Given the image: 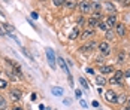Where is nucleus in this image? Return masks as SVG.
Segmentation results:
<instances>
[{"mask_svg": "<svg viewBox=\"0 0 130 110\" xmlns=\"http://www.w3.org/2000/svg\"><path fill=\"white\" fill-rule=\"evenodd\" d=\"M117 2H121V0H117Z\"/></svg>", "mask_w": 130, "mask_h": 110, "instance_id": "obj_40", "label": "nucleus"}, {"mask_svg": "<svg viewBox=\"0 0 130 110\" xmlns=\"http://www.w3.org/2000/svg\"><path fill=\"white\" fill-rule=\"evenodd\" d=\"M64 5H66V8H67V9H73V8H76V6H78V3H75L73 0H67V2H64Z\"/></svg>", "mask_w": 130, "mask_h": 110, "instance_id": "obj_18", "label": "nucleus"}, {"mask_svg": "<svg viewBox=\"0 0 130 110\" xmlns=\"http://www.w3.org/2000/svg\"><path fill=\"white\" fill-rule=\"evenodd\" d=\"M6 86H8V82L3 80V79H0V89H5Z\"/></svg>", "mask_w": 130, "mask_h": 110, "instance_id": "obj_26", "label": "nucleus"}, {"mask_svg": "<svg viewBox=\"0 0 130 110\" xmlns=\"http://www.w3.org/2000/svg\"><path fill=\"white\" fill-rule=\"evenodd\" d=\"M12 110H23V109H21V107H13Z\"/></svg>", "mask_w": 130, "mask_h": 110, "instance_id": "obj_38", "label": "nucleus"}, {"mask_svg": "<svg viewBox=\"0 0 130 110\" xmlns=\"http://www.w3.org/2000/svg\"><path fill=\"white\" fill-rule=\"evenodd\" d=\"M121 5H123V6H129L130 0H121Z\"/></svg>", "mask_w": 130, "mask_h": 110, "instance_id": "obj_31", "label": "nucleus"}, {"mask_svg": "<svg viewBox=\"0 0 130 110\" xmlns=\"http://www.w3.org/2000/svg\"><path fill=\"white\" fill-rule=\"evenodd\" d=\"M31 18H35V19H36V18H38V13H36V12H31Z\"/></svg>", "mask_w": 130, "mask_h": 110, "instance_id": "obj_36", "label": "nucleus"}, {"mask_svg": "<svg viewBox=\"0 0 130 110\" xmlns=\"http://www.w3.org/2000/svg\"><path fill=\"white\" fill-rule=\"evenodd\" d=\"M84 23H85L84 16H79V18H78V27H81V25H84Z\"/></svg>", "mask_w": 130, "mask_h": 110, "instance_id": "obj_29", "label": "nucleus"}, {"mask_svg": "<svg viewBox=\"0 0 130 110\" xmlns=\"http://www.w3.org/2000/svg\"><path fill=\"white\" fill-rule=\"evenodd\" d=\"M79 83H81V86H82L85 91H88V89H90V86H88V82H87L84 77H79Z\"/></svg>", "mask_w": 130, "mask_h": 110, "instance_id": "obj_19", "label": "nucleus"}, {"mask_svg": "<svg viewBox=\"0 0 130 110\" xmlns=\"http://www.w3.org/2000/svg\"><path fill=\"white\" fill-rule=\"evenodd\" d=\"M100 73L102 74L114 73V67H112V65H102V67H100Z\"/></svg>", "mask_w": 130, "mask_h": 110, "instance_id": "obj_12", "label": "nucleus"}, {"mask_svg": "<svg viewBox=\"0 0 130 110\" xmlns=\"http://www.w3.org/2000/svg\"><path fill=\"white\" fill-rule=\"evenodd\" d=\"M96 46H97V43H96L94 40H91V42H88V43L82 45V46L79 48V51H81V52H91V51L96 49Z\"/></svg>", "mask_w": 130, "mask_h": 110, "instance_id": "obj_3", "label": "nucleus"}, {"mask_svg": "<svg viewBox=\"0 0 130 110\" xmlns=\"http://www.w3.org/2000/svg\"><path fill=\"white\" fill-rule=\"evenodd\" d=\"M23 52H24V55H26L27 58H30V60H33V57H31V55L28 54V51H27V49H24V48H23Z\"/></svg>", "mask_w": 130, "mask_h": 110, "instance_id": "obj_30", "label": "nucleus"}, {"mask_svg": "<svg viewBox=\"0 0 130 110\" xmlns=\"http://www.w3.org/2000/svg\"><path fill=\"white\" fill-rule=\"evenodd\" d=\"M46 58H48V64L51 69H55V55H54V51L51 48H46Z\"/></svg>", "mask_w": 130, "mask_h": 110, "instance_id": "obj_2", "label": "nucleus"}, {"mask_svg": "<svg viewBox=\"0 0 130 110\" xmlns=\"http://www.w3.org/2000/svg\"><path fill=\"white\" fill-rule=\"evenodd\" d=\"M3 27H5V28H6V30L9 31V33H12V31H13V27H12V25H11V24H5V25H3Z\"/></svg>", "mask_w": 130, "mask_h": 110, "instance_id": "obj_28", "label": "nucleus"}, {"mask_svg": "<svg viewBox=\"0 0 130 110\" xmlns=\"http://www.w3.org/2000/svg\"><path fill=\"white\" fill-rule=\"evenodd\" d=\"M96 82H97V85L103 86V85H106V77H103L102 74H97L96 76Z\"/></svg>", "mask_w": 130, "mask_h": 110, "instance_id": "obj_16", "label": "nucleus"}, {"mask_svg": "<svg viewBox=\"0 0 130 110\" xmlns=\"http://www.w3.org/2000/svg\"><path fill=\"white\" fill-rule=\"evenodd\" d=\"M99 28H100V30H103V31H108V30H111V28H109V25L106 24V21L100 23V24H99Z\"/></svg>", "mask_w": 130, "mask_h": 110, "instance_id": "obj_23", "label": "nucleus"}, {"mask_svg": "<svg viewBox=\"0 0 130 110\" xmlns=\"http://www.w3.org/2000/svg\"><path fill=\"white\" fill-rule=\"evenodd\" d=\"M0 34H2V36H5V34H6V31H5V28H3L2 25H0Z\"/></svg>", "mask_w": 130, "mask_h": 110, "instance_id": "obj_34", "label": "nucleus"}, {"mask_svg": "<svg viewBox=\"0 0 130 110\" xmlns=\"http://www.w3.org/2000/svg\"><path fill=\"white\" fill-rule=\"evenodd\" d=\"M78 9L81 13H88L91 12V3L88 0H82V2H79L78 3Z\"/></svg>", "mask_w": 130, "mask_h": 110, "instance_id": "obj_1", "label": "nucleus"}, {"mask_svg": "<svg viewBox=\"0 0 130 110\" xmlns=\"http://www.w3.org/2000/svg\"><path fill=\"white\" fill-rule=\"evenodd\" d=\"M66 64H67V62H66L64 60L61 58V57H58V65H60V67H61V69L64 70V73L69 74V70H67V65H66ZM69 76H70V74H69Z\"/></svg>", "mask_w": 130, "mask_h": 110, "instance_id": "obj_15", "label": "nucleus"}, {"mask_svg": "<svg viewBox=\"0 0 130 110\" xmlns=\"http://www.w3.org/2000/svg\"><path fill=\"white\" fill-rule=\"evenodd\" d=\"M87 73H90V74H94V70H93V69H87Z\"/></svg>", "mask_w": 130, "mask_h": 110, "instance_id": "obj_35", "label": "nucleus"}, {"mask_svg": "<svg viewBox=\"0 0 130 110\" xmlns=\"http://www.w3.org/2000/svg\"><path fill=\"white\" fill-rule=\"evenodd\" d=\"M115 33H117L120 37L126 36V25L124 24H117L115 25Z\"/></svg>", "mask_w": 130, "mask_h": 110, "instance_id": "obj_8", "label": "nucleus"}, {"mask_svg": "<svg viewBox=\"0 0 130 110\" xmlns=\"http://www.w3.org/2000/svg\"><path fill=\"white\" fill-rule=\"evenodd\" d=\"M0 110H3V109H0Z\"/></svg>", "mask_w": 130, "mask_h": 110, "instance_id": "obj_43", "label": "nucleus"}, {"mask_svg": "<svg viewBox=\"0 0 130 110\" xmlns=\"http://www.w3.org/2000/svg\"><path fill=\"white\" fill-rule=\"evenodd\" d=\"M94 36V30H91V28H87L85 31H82L81 34H79V37L81 39H88V37Z\"/></svg>", "mask_w": 130, "mask_h": 110, "instance_id": "obj_11", "label": "nucleus"}, {"mask_svg": "<svg viewBox=\"0 0 130 110\" xmlns=\"http://www.w3.org/2000/svg\"><path fill=\"white\" fill-rule=\"evenodd\" d=\"M106 24L109 25V28L115 27V25H117V16H115V15H109V16L106 18Z\"/></svg>", "mask_w": 130, "mask_h": 110, "instance_id": "obj_9", "label": "nucleus"}, {"mask_svg": "<svg viewBox=\"0 0 130 110\" xmlns=\"http://www.w3.org/2000/svg\"><path fill=\"white\" fill-rule=\"evenodd\" d=\"M117 61L120 64H123V62L126 61V52L124 51H120V54H118V57H117Z\"/></svg>", "mask_w": 130, "mask_h": 110, "instance_id": "obj_17", "label": "nucleus"}, {"mask_svg": "<svg viewBox=\"0 0 130 110\" xmlns=\"http://www.w3.org/2000/svg\"><path fill=\"white\" fill-rule=\"evenodd\" d=\"M123 79H124V73H123V72H120V70H118V72H114V80H115L117 83L121 85V83H123Z\"/></svg>", "mask_w": 130, "mask_h": 110, "instance_id": "obj_10", "label": "nucleus"}, {"mask_svg": "<svg viewBox=\"0 0 130 110\" xmlns=\"http://www.w3.org/2000/svg\"><path fill=\"white\" fill-rule=\"evenodd\" d=\"M91 11H96V12H100V5H99L97 2H94V3H91Z\"/></svg>", "mask_w": 130, "mask_h": 110, "instance_id": "obj_21", "label": "nucleus"}, {"mask_svg": "<svg viewBox=\"0 0 130 110\" xmlns=\"http://www.w3.org/2000/svg\"><path fill=\"white\" fill-rule=\"evenodd\" d=\"M105 6H106V9H108V11H111V12H115V11H117V9H115V6H114L112 3H109V2H106V3H105Z\"/></svg>", "mask_w": 130, "mask_h": 110, "instance_id": "obj_22", "label": "nucleus"}, {"mask_svg": "<svg viewBox=\"0 0 130 110\" xmlns=\"http://www.w3.org/2000/svg\"><path fill=\"white\" fill-rule=\"evenodd\" d=\"M96 25H99V19H97V18H94V16H91L90 19H88V28L94 30V27H96Z\"/></svg>", "mask_w": 130, "mask_h": 110, "instance_id": "obj_14", "label": "nucleus"}, {"mask_svg": "<svg viewBox=\"0 0 130 110\" xmlns=\"http://www.w3.org/2000/svg\"><path fill=\"white\" fill-rule=\"evenodd\" d=\"M124 101H126V97L124 95H121V97L118 98V103H124Z\"/></svg>", "mask_w": 130, "mask_h": 110, "instance_id": "obj_33", "label": "nucleus"}, {"mask_svg": "<svg viewBox=\"0 0 130 110\" xmlns=\"http://www.w3.org/2000/svg\"><path fill=\"white\" fill-rule=\"evenodd\" d=\"M78 36H79V28L78 27H73V30L69 33V39H70V40H75Z\"/></svg>", "mask_w": 130, "mask_h": 110, "instance_id": "obj_13", "label": "nucleus"}, {"mask_svg": "<svg viewBox=\"0 0 130 110\" xmlns=\"http://www.w3.org/2000/svg\"><path fill=\"white\" fill-rule=\"evenodd\" d=\"M127 109L130 110V100H129V101H127Z\"/></svg>", "mask_w": 130, "mask_h": 110, "instance_id": "obj_39", "label": "nucleus"}, {"mask_svg": "<svg viewBox=\"0 0 130 110\" xmlns=\"http://www.w3.org/2000/svg\"><path fill=\"white\" fill-rule=\"evenodd\" d=\"M52 2H54L55 6H63L64 5V0H52Z\"/></svg>", "mask_w": 130, "mask_h": 110, "instance_id": "obj_27", "label": "nucleus"}, {"mask_svg": "<svg viewBox=\"0 0 130 110\" xmlns=\"http://www.w3.org/2000/svg\"><path fill=\"white\" fill-rule=\"evenodd\" d=\"M9 98H11L12 101H20V100L23 98V94H21L20 91H17V89H12V91L9 92Z\"/></svg>", "mask_w": 130, "mask_h": 110, "instance_id": "obj_6", "label": "nucleus"}, {"mask_svg": "<svg viewBox=\"0 0 130 110\" xmlns=\"http://www.w3.org/2000/svg\"><path fill=\"white\" fill-rule=\"evenodd\" d=\"M124 76H126V77H130V70H127V72L124 73Z\"/></svg>", "mask_w": 130, "mask_h": 110, "instance_id": "obj_37", "label": "nucleus"}, {"mask_svg": "<svg viewBox=\"0 0 130 110\" xmlns=\"http://www.w3.org/2000/svg\"><path fill=\"white\" fill-rule=\"evenodd\" d=\"M79 104H81V106H82L84 109H87V103H85L84 100H79Z\"/></svg>", "mask_w": 130, "mask_h": 110, "instance_id": "obj_32", "label": "nucleus"}, {"mask_svg": "<svg viewBox=\"0 0 130 110\" xmlns=\"http://www.w3.org/2000/svg\"><path fill=\"white\" fill-rule=\"evenodd\" d=\"M51 91H52V94H54V95H63V89H61V88H57V86H54Z\"/></svg>", "mask_w": 130, "mask_h": 110, "instance_id": "obj_20", "label": "nucleus"}, {"mask_svg": "<svg viewBox=\"0 0 130 110\" xmlns=\"http://www.w3.org/2000/svg\"><path fill=\"white\" fill-rule=\"evenodd\" d=\"M6 107V101H5V98L0 95V109H5Z\"/></svg>", "mask_w": 130, "mask_h": 110, "instance_id": "obj_25", "label": "nucleus"}, {"mask_svg": "<svg viewBox=\"0 0 130 110\" xmlns=\"http://www.w3.org/2000/svg\"><path fill=\"white\" fill-rule=\"evenodd\" d=\"M105 39H108V40H112V39H114V33H112L111 30H108V31H106V36H105Z\"/></svg>", "mask_w": 130, "mask_h": 110, "instance_id": "obj_24", "label": "nucleus"}, {"mask_svg": "<svg viewBox=\"0 0 130 110\" xmlns=\"http://www.w3.org/2000/svg\"><path fill=\"white\" fill-rule=\"evenodd\" d=\"M100 2H103V0H100Z\"/></svg>", "mask_w": 130, "mask_h": 110, "instance_id": "obj_42", "label": "nucleus"}, {"mask_svg": "<svg viewBox=\"0 0 130 110\" xmlns=\"http://www.w3.org/2000/svg\"><path fill=\"white\" fill-rule=\"evenodd\" d=\"M105 98H106V100H108L109 103H112V104H117V103H118V97H117V94H115L114 91H111V89L105 92Z\"/></svg>", "mask_w": 130, "mask_h": 110, "instance_id": "obj_4", "label": "nucleus"}, {"mask_svg": "<svg viewBox=\"0 0 130 110\" xmlns=\"http://www.w3.org/2000/svg\"><path fill=\"white\" fill-rule=\"evenodd\" d=\"M99 51H100L103 55H109L111 49H109V45H108V42H106V40L102 42V43H99Z\"/></svg>", "mask_w": 130, "mask_h": 110, "instance_id": "obj_5", "label": "nucleus"}, {"mask_svg": "<svg viewBox=\"0 0 130 110\" xmlns=\"http://www.w3.org/2000/svg\"><path fill=\"white\" fill-rule=\"evenodd\" d=\"M124 110H129V109H124Z\"/></svg>", "mask_w": 130, "mask_h": 110, "instance_id": "obj_41", "label": "nucleus"}, {"mask_svg": "<svg viewBox=\"0 0 130 110\" xmlns=\"http://www.w3.org/2000/svg\"><path fill=\"white\" fill-rule=\"evenodd\" d=\"M9 64L12 65V69H13V73L17 74L18 77H23V70H21V67H20V64H18V62H15V61H11Z\"/></svg>", "mask_w": 130, "mask_h": 110, "instance_id": "obj_7", "label": "nucleus"}]
</instances>
